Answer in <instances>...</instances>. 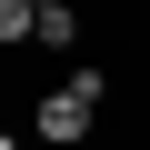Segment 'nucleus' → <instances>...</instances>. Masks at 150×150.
Masks as SVG:
<instances>
[{
  "mask_svg": "<svg viewBox=\"0 0 150 150\" xmlns=\"http://www.w3.org/2000/svg\"><path fill=\"white\" fill-rule=\"evenodd\" d=\"M100 100H110V70H70L60 90L30 100V140H40V150H80V140L100 130Z\"/></svg>",
  "mask_w": 150,
  "mask_h": 150,
  "instance_id": "f257e3e1",
  "label": "nucleus"
},
{
  "mask_svg": "<svg viewBox=\"0 0 150 150\" xmlns=\"http://www.w3.org/2000/svg\"><path fill=\"white\" fill-rule=\"evenodd\" d=\"M0 150H30V140H20V130H0Z\"/></svg>",
  "mask_w": 150,
  "mask_h": 150,
  "instance_id": "20e7f679",
  "label": "nucleus"
},
{
  "mask_svg": "<svg viewBox=\"0 0 150 150\" xmlns=\"http://www.w3.org/2000/svg\"><path fill=\"white\" fill-rule=\"evenodd\" d=\"M0 50H40V0H0Z\"/></svg>",
  "mask_w": 150,
  "mask_h": 150,
  "instance_id": "f03ea898",
  "label": "nucleus"
},
{
  "mask_svg": "<svg viewBox=\"0 0 150 150\" xmlns=\"http://www.w3.org/2000/svg\"><path fill=\"white\" fill-rule=\"evenodd\" d=\"M80 40V10H70V0H40V50H70Z\"/></svg>",
  "mask_w": 150,
  "mask_h": 150,
  "instance_id": "7ed1b4c3",
  "label": "nucleus"
}]
</instances>
